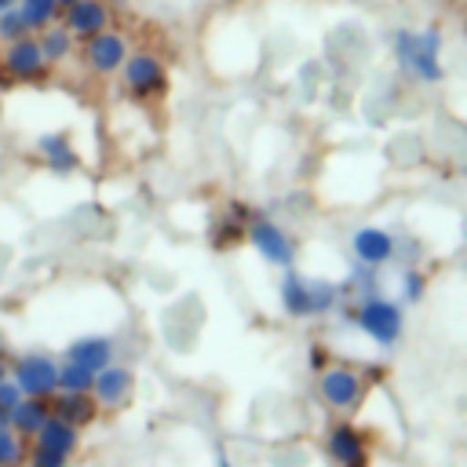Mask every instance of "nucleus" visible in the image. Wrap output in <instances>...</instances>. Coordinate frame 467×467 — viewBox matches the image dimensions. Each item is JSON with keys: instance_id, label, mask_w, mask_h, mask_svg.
I'll return each instance as SVG.
<instances>
[{"instance_id": "obj_1", "label": "nucleus", "mask_w": 467, "mask_h": 467, "mask_svg": "<svg viewBox=\"0 0 467 467\" xmlns=\"http://www.w3.org/2000/svg\"><path fill=\"white\" fill-rule=\"evenodd\" d=\"M441 29L438 26H423V29H409L398 26L390 29V55L394 66L412 77L416 84H441L445 80V62H441Z\"/></svg>"}, {"instance_id": "obj_2", "label": "nucleus", "mask_w": 467, "mask_h": 467, "mask_svg": "<svg viewBox=\"0 0 467 467\" xmlns=\"http://www.w3.org/2000/svg\"><path fill=\"white\" fill-rule=\"evenodd\" d=\"M350 325L372 339L376 347L390 350L401 343L405 336V303L401 299H390L383 292H372V296H361L354 299V310H350Z\"/></svg>"}, {"instance_id": "obj_3", "label": "nucleus", "mask_w": 467, "mask_h": 467, "mask_svg": "<svg viewBox=\"0 0 467 467\" xmlns=\"http://www.w3.org/2000/svg\"><path fill=\"white\" fill-rule=\"evenodd\" d=\"M120 88L131 102H161L171 88V73H168V62L157 55V51H131L120 66Z\"/></svg>"}, {"instance_id": "obj_4", "label": "nucleus", "mask_w": 467, "mask_h": 467, "mask_svg": "<svg viewBox=\"0 0 467 467\" xmlns=\"http://www.w3.org/2000/svg\"><path fill=\"white\" fill-rule=\"evenodd\" d=\"M244 241L255 248V255H259L266 266H274V270L296 266L299 244H296V237H292L277 219H270V215H252V219L244 223Z\"/></svg>"}, {"instance_id": "obj_5", "label": "nucleus", "mask_w": 467, "mask_h": 467, "mask_svg": "<svg viewBox=\"0 0 467 467\" xmlns=\"http://www.w3.org/2000/svg\"><path fill=\"white\" fill-rule=\"evenodd\" d=\"M58 358L47 350H22L11 358L7 376L26 398H51L58 390Z\"/></svg>"}, {"instance_id": "obj_6", "label": "nucleus", "mask_w": 467, "mask_h": 467, "mask_svg": "<svg viewBox=\"0 0 467 467\" xmlns=\"http://www.w3.org/2000/svg\"><path fill=\"white\" fill-rule=\"evenodd\" d=\"M365 390H368L365 376L358 368H350V365H336L332 361L328 368L317 372V398L332 412H354L365 401Z\"/></svg>"}, {"instance_id": "obj_7", "label": "nucleus", "mask_w": 467, "mask_h": 467, "mask_svg": "<svg viewBox=\"0 0 467 467\" xmlns=\"http://www.w3.org/2000/svg\"><path fill=\"white\" fill-rule=\"evenodd\" d=\"M128 55H131V40L113 26L80 44V62L91 77H117Z\"/></svg>"}, {"instance_id": "obj_8", "label": "nucleus", "mask_w": 467, "mask_h": 467, "mask_svg": "<svg viewBox=\"0 0 467 467\" xmlns=\"http://www.w3.org/2000/svg\"><path fill=\"white\" fill-rule=\"evenodd\" d=\"M0 69H4V77L15 80V84H36V80H44V77L51 73L44 51H40V44H36V36H22V40L4 44V51H0Z\"/></svg>"}, {"instance_id": "obj_9", "label": "nucleus", "mask_w": 467, "mask_h": 467, "mask_svg": "<svg viewBox=\"0 0 467 467\" xmlns=\"http://www.w3.org/2000/svg\"><path fill=\"white\" fill-rule=\"evenodd\" d=\"M350 255H354V263H361V266L383 270L387 263L398 259V237H394L387 226L361 223V226L350 230Z\"/></svg>"}, {"instance_id": "obj_10", "label": "nucleus", "mask_w": 467, "mask_h": 467, "mask_svg": "<svg viewBox=\"0 0 467 467\" xmlns=\"http://www.w3.org/2000/svg\"><path fill=\"white\" fill-rule=\"evenodd\" d=\"M325 452H328L332 467H368L372 463L368 438L354 423H347V420L328 423V431H325Z\"/></svg>"}, {"instance_id": "obj_11", "label": "nucleus", "mask_w": 467, "mask_h": 467, "mask_svg": "<svg viewBox=\"0 0 467 467\" xmlns=\"http://www.w3.org/2000/svg\"><path fill=\"white\" fill-rule=\"evenodd\" d=\"M58 22L73 33L77 44H84L88 36L109 29V22H113V7H109V0H77V4L62 7V18H58Z\"/></svg>"}, {"instance_id": "obj_12", "label": "nucleus", "mask_w": 467, "mask_h": 467, "mask_svg": "<svg viewBox=\"0 0 467 467\" xmlns=\"http://www.w3.org/2000/svg\"><path fill=\"white\" fill-rule=\"evenodd\" d=\"M135 394V372L128 365H117L109 361L106 368L95 372V383H91V398L99 401V409H120L128 405Z\"/></svg>"}, {"instance_id": "obj_13", "label": "nucleus", "mask_w": 467, "mask_h": 467, "mask_svg": "<svg viewBox=\"0 0 467 467\" xmlns=\"http://www.w3.org/2000/svg\"><path fill=\"white\" fill-rule=\"evenodd\" d=\"M62 361H73V365H84V368L99 372V368H106L109 361H117V343H113V336L88 332V336H77V339L66 343Z\"/></svg>"}, {"instance_id": "obj_14", "label": "nucleus", "mask_w": 467, "mask_h": 467, "mask_svg": "<svg viewBox=\"0 0 467 467\" xmlns=\"http://www.w3.org/2000/svg\"><path fill=\"white\" fill-rule=\"evenodd\" d=\"M277 306H281L292 321H306V317H314L310 277H306V274H299L296 266L281 270V281H277Z\"/></svg>"}, {"instance_id": "obj_15", "label": "nucleus", "mask_w": 467, "mask_h": 467, "mask_svg": "<svg viewBox=\"0 0 467 467\" xmlns=\"http://www.w3.org/2000/svg\"><path fill=\"white\" fill-rule=\"evenodd\" d=\"M33 146H36V153L51 175H73L80 168V153L66 131H44V135H36Z\"/></svg>"}, {"instance_id": "obj_16", "label": "nucleus", "mask_w": 467, "mask_h": 467, "mask_svg": "<svg viewBox=\"0 0 467 467\" xmlns=\"http://www.w3.org/2000/svg\"><path fill=\"white\" fill-rule=\"evenodd\" d=\"M33 445H40L47 452H58V456H73L80 449V427H73V423H66L62 416L51 412L44 420V427L33 434Z\"/></svg>"}, {"instance_id": "obj_17", "label": "nucleus", "mask_w": 467, "mask_h": 467, "mask_svg": "<svg viewBox=\"0 0 467 467\" xmlns=\"http://www.w3.org/2000/svg\"><path fill=\"white\" fill-rule=\"evenodd\" d=\"M51 412L55 416H62L66 423H73V427H88V423H95L99 420V401L91 398V394H73V390H55L51 394Z\"/></svg>"}, {"instance_id": "obj_18", "label": "nucleus", "mask_w": 467, "mask_h": 467, "mask_svg": "<svg viewBox=\"0 0 467 467\" xmlns=\"http://www.w3.org/2000/svg\"><path fill=\"white\" fill-rule=\"evenodd\" d=\"M51 416V398H26L22 394V401L11 409V416H7V427L11 431H18L22 438H33L40 427H44V420Z\"/></svg>"}, {"instance_id": "obj_19", "label": "nucleus", "mask_w": 467, "mask_h": 467, "mask_svg": "<svg viewBox=\"0 0 467 467\" xmlns=\"http://www.w3.org/2000/svg\"><path fill=\"white\" fill-rule=\"evenodd\" d=\"M33 36H36V44H40L47 66H62V62H69L73 51H77V40H73V33H69L62 22H51V26H44V29L33 33Z\"/></svg>"}, {"instance_id": "obj_20", "label": "nucleus", "mask_w": 467, "mask_h": 467, "mask_svg": "<svg viewBox=\"0 0 467 467\" xmlns=\"http://www.w3.org/2000/svg\"><path fill=\"white\" fill-rule=\"evenodd\" d=\"M15 7H18V15L26 18L29 33H40L44 26H51V22L62 18V4H58V0H18Z\"/></svg>"}, {"instance_id": "obj_21", "label": "nucleus", "mask_w": 467, "mask_h": 467, "mask_svg": "<svg viewBox=\"0 0 467 467\" xmlns=\"http://www.w3.org/2000/svg\"><path fill=\"white\" fill-rule=\"evenodd\" d=\"M26 456H29L26 438L7 423H0V467H26Z\"/></svg>"}, {"instance_id": "obj_22", "label": "nucleus", "mask_w": 467, "mask_h": 467, "mask_svg": "<svg viewBox=\"0 0 467 467\" xmlns=\"http://www.w3.org/2000/svg\"><path fill=\"white\" fill-rule=\"evenodd\" d=\"M310 299H314V317H325L339 306L343 299V288L336 281H325V277H310Z\"/></svg>"}, {"instance_id": "obj_23", "label": "nucleus", "mask_w": 467, "mask_h": 467, "mask_svg": "<svg viewBox=\"0 0 467 467\" xmlns=\"http://www.w3.org/2000/svg\"><path fill=\"white\" fill-rule=\"evenodd\" d=\"M91 383H95V372H91V368L73 365V361H62V365H58V390L91 394Z\"/></svg>"}, {"instance_id": "obj_24", "label": "nucleus", "mask_w": 467, "mask_h": 467, "mask_svg": "<svg viewBox=\"0 0 467 467\" xmlns=\"http://www.w3.org/2000/svg\"><path fill=\"white\" fill-rule=\"evenodd\" d=\"M423 296H427V274H423L420 266H405L401 277H398V299H401L405 306H412V303H420Z\"/></svg>"}, {"instance_id": "obj_25", "label": "nucleus", "mask_w": 467, "mask_h": 467, "mask_svg": "<svg viewBox=\"0 0 467 467\" xmlns=\"http://www.w3.org/2000/svg\"><path fill=\"white\" fill-rule=\"evenodd\" d=\"M22 36H33L26 18L18 15V7H7L0 11V44H11V40H22Z\"/></svg>"}, {"instance_id": "obj_26", "label": "nucleus", "mask_w": 467, "mask_h": 467, "mask_svg": "<svg viewBox=\"0 0 467 467\" xmlns=\"http://www.w3.org/2000/svg\"><path fill=\"white\" fill-rule=\"evenodd\" d=\"M22 401V390L15 387V379L11 376H4L0 379V423H7V416H11V409Z\"/></svg>"}, {"instance_id": "obj_27", "label": "nucleus", "mask_w": 467, "mask_h": 467, "mask_svg": "<svg viewBox=\"0 0 467 467\" xmlns=\"http://www.w3.org/2000/svg\"><path fill=\"white\" fill-rule=\"evenodd\" d=\"M26 467H69V456H58V452H47L40 445H29Z\"/></svg>"}, {"instance_id": "obj_28", "label": "nucleus", "mask_w": 467, "mask_h": 467, "mask_svg": "<svg viewBox=\"0 0 467 467\" xmlns=\"http://www.w3.org/2000/svg\"><path fill=\"white\" fill-rule=\"evenodd\" d=\"M332 365V350L325 347V343H310L306 347V368L310 372H321V368H328Z\"/></svg>"}, {"instance_id": "obj_29", "label": "nucleus", "mask_w": 467, "mask_h": 467, "mask_svg": "<svg viewBox=\"0 0 467 467\" xmlns=\"http://www.w3.org/2000/svg\"><path fill=\"white\" fill-rule=\"evenodd\" d=\"M215 467H234V463H230V456H226V452H223V449H219V452H215Z\"/></svg>"}, {"instance_id": "obj_30", "label": "nucleus", "mask_w": 467, "mask_h": 467, "mask_svg": "<svg viewBox=\"0 0 467 467\" xmlns=\"http://www.w3.org/2000/svg\"><path fill=\"white\" fill-rule=\"evenodd\" d=\"M18 0H0V11H7V7H15Z\"/></svg>"}, {"instance_id": "obj_31", "label": "nucleus", "mask_w": 467, "mask_h": 467, "mask_svg": "<svg viewBox=\"0 0 467 467\" xmlns=\"http://www.w3.org/2000/svg\"><path fill=\"white\" fill-rule=\"evenodd\" d=\"M4 376H7V365H4V361H0V379H4Z\"/></svg>"}, {"instance_id": "obj_32", "label": "nucleus", "mask_w": 467, "mask_h": 467, "mask_svg": "<svg viewBox=\"0 0 467 467\" xmlns=\"http://www.w3.org/2000/svg\"><path fill=\"white\" fill-rule=\"evenodd\" d=\"M58 4H62V7H69V4H77V0H58Z\"/></svg>"}, {"instance_id": "obj_33", "label": "nucleus", "mask_w": 467, "mask_h": 467, "mask_svg": "<svg viewBox=\"0 0 467 467\" xmlns=\"http://www.w3.org/2000/svg\"><path fill=\"white\" fill-rule=\"evenodd\" d=\"M0 361H4V343H0Z\"/></svg>"}, {"instance_id": "obj_34", "label": "nucleus", "mask_w": 467, "mask_h": 467, "mask_svg": "<svg viewBox=\"0 0 467 467\" xmlns=\"http://www.w3.org/2000/svg\"><path fill=\"white\" fill-rule=\"evenodd\" d=\"M463 29H467V15H463Z\"/></svg>"}]
</instances>
